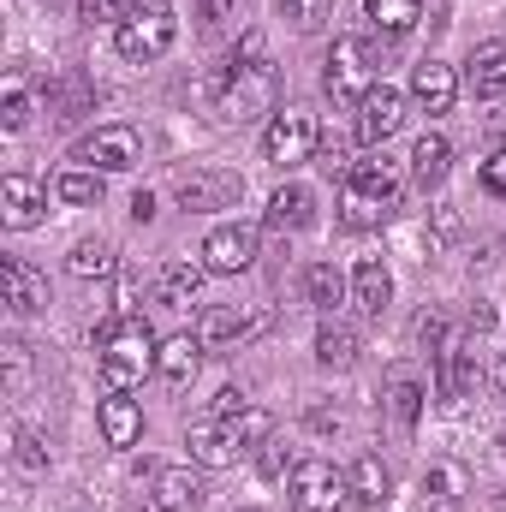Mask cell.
Returning <instances> with one entry per match:
<instances>
[{"label":"cell","mask_w":506,"mask_h":512,"mask_svg":"<svg viewBox=\"0 0 506 512\" xmlns=\"http://www.w3.org/2000/svg\"><path fill=\"white\" fill-rule=\"evenodd\" d=\"M364 12L387 36H405L411 24H423V0H364Z\"/></svg>","instance_id":"obj_29"},{"label":"cell","mask_w":506,"mask_h":512,"mask_svg":"<svg viewBox=\"0 0 506 512\" xmlns=\"http://www.w3.org/2000/svg\"><path fill=\"white\" fill-rule=\"evenodd\" d=\"M304 292H310V304H316V310H334V304L346 298V274H340L334 262H316V268L304 274Z\"/></svg>","instance_id":"obj_31"},{"label":"cell","mask_w":506,"mask_h":512,"mask_svg":"<svg viewBox=\"0 0 506 512\" xmlns=\"http://www.w3.org/2000/svg\"><path fill=\"white\" fill-rule=\"evenodd\" d=\"M203 280H209V262L173 256V262L161 268V286H155V298H161L167 310H191V304H197V292H203Z\"/></svg>","instance_id":"obj_19"},{"label":"cell","mask_w":506,"mask_h":512,"mask_svg":"<svg viewBox=\"0 0 506 512\" xmlns=\"http://www.w3.org/2000/svg\"><path fill=\"white\" fill-rule=\"evenodd\" d=\"M6 387H24V340H6Z\"/></svg>","instance_id":"obj_42"},{"label":"cell","mask_w":506,"mask_h":512,"mask_svg":"<svg viewBox=\"0 0 506 512\" xmlns=\"http://www.w3.org/2000/svg\"><path fill=\"white\" fill-rule=\"evenodd\" d=\"M96 352H102V382H108V393H131V387H143V376H155L161 340L149 334V322L137 310H120L114 322L96 328Z\"/></svg>","instance_id":"obj_1"},{"label":"cell","mask_w":506,"mask_h":512,"mask_svg":"<svg viewBox=\"0 0 506 512\" xmlns=\"http://www.w3.org/2000/svg\"><path fill=\"white\" fill-rule=\"evenodd\" d=\"M173 36H179V18H173L167 0H137L126 12V24H114V42H120L126 60H161L173 48Z\"/></svg>","instance_id":"obj_5"},{"label":"cell","mask_w":506,"mask_h":512,"mask_svg":"<svg viewBox=\"0 0 506 512\" xmlns=\"http://www.w3.org/2000/svg\"><path fill=\"white\" fill-rule=\"evenodd\" d=\"M399 126H405V96H399L393 84H376V90L358 102V126H352V137H358L364 149H381Z\"/></svg>","instance_id":"obj_13"},{"label":"cell","mask_w":506,"mask_h":512,"mask_svg":"<svg viewBox=\"0 0 506 512\" xmlns=\"http://www.w3.org/2000/svg\"><path fill=\"white\" fill-rule=\"evenodd\" d=\"M292 465H298V459H292V447H286V441H274V435H268V441L256 447V471H262V477H292Z\"/></svg>","instance_id":"obj_35"},{"label":"cell","mask_w":506,"mask_h":512,"mask_svg":"<svg viewBox=\"0 0 506 512\" xmlns=\"http://www.w3.org/2000/svg\"><path fill=\"white\" fill-rule=\"evenodd\" d=\"M495 387L506 393V352H495Z\"/></svg>","instance_id":"obj_46"},{"label":"cell","mask_w":506,"mask_h":512,"mask_svg":"<svg viewBox=\"0 0 506 512\" xmlns=\"http://www.w3.org/2000/svg\"><path fill=\"white\" fill-rule=\"evenodd\" d=\"M346 483H352V501H358V507H381V501L393 495V471L381 465V453H364V459L346 471Z\"/></svg>","instance_id":"obj_25"},{"label":"cell","mask_w":506,"mask_h":512,"mask_svg":"<svg viewBox=\"0 0 506 512\" xmlns=\"http://www.w3.org/2000/svg\"><path fill=\"white\" fill-rule=\"evenodd\" d=\"M227 429H233V441H239V453H251V447H262V441L274 435V417H268L262 405H245L239 417H227Z\"/></svg>","instance_id":"obj_33"},{"label":"cell","mask_w":506,"mask_h":512,"mask_svg":"<svg viewBox=\"0 0 506 512\" xmlns=\"http://www.w3.org/2000/svg\"><path fill=\"white\" fill-rule=\"evenodd\" d=\"M316 364L322 370H352L358 364V334L346 322H322L316 328Z\"/></svg>","instance_id":"obj_26"},{"label":"cell","mask_w":506,"mask_h":512,"mask_svg":"<svg viewBox=\"0 0 506 512\" xmlns=\"http://www.w3.org/2000/svg\"><path fill=\"white\" fill-rule=\"evenodd\" d=\"M310 221H316V191L310 185H280L268 197V227L274 233H304Z\"/></svg>","instance_id":"obj_20"},{"label":"cell","mask_w":506,"mask_h":512,"mask_svg":"<svg viewBox=\"0 0 506 512\" xmlns=\"http://www.w3.org/2000/svg\"><path fill=\"white\" fill-rule=\"evenodd\" d=\"M239 411H245V393H239V387H221V393H215V417L227 423V417H239Z\"/></svg>","instance_id":"obj_43"},{"label":"cell","mask_w":506,"mask_h":512,"mask_svg":"<svg viewBox=\"0 0 506 512\" xmlns=\"http://www.w3.org/2000/svg\"><path fill=\"white\" fill-rule=\"evenodd\" d=\"M209 90H215V114L221 120H251V114H280L274 108V66L262 60V66H221L215 78H209Z\"/></svg>","instance_id":"obj_4"},{"label":"cell","mask_w":506,"mask_h":512,"mask_svg":"<svg viewBox=\"0 0 506 512\" xmlns=\"http://www.w3.org/2000/svg\"><path fill=\"white\" fill-rule=\"evenodd\" d=\"M197 370H203V340L197 334H173V340H161V352H155V376L167 387H191L197 382Z\"/></svg>","instance_id":"obj_18"},{"label":"cell","mask_w":506,"mask_h":512,"mask_svg":"<svg viewBox=\"0 0 506 512\" xmlns=\"http://www.w3.org/2000/svg\"><path fill=\"white\" fill-rule=\"evenodd\" d=\"M131 221H137V227H143V221H155V197H149V191H137V197H131Z\"/></svg>","instance_id":"obj_44"},{"label":"cell","mask_w":506,"mask_h":512,"mask_svg":"<svg viewBox=\"0 0 506 512\" xmlns=\"http://www.w3.org/2000/svg\"><path fill=\"white\" fill-rule=\"evenodd\" d=\"M54 197H60L66 209H90V203H102V173H96V167H66V173L54 179Z\"/></svg>","instance_id":"obj_28"},{"label":"cell","mask_w":506,"mask_h":512,"mask_svg":"<svg viewBox=\"0 0 506 512\" xmlns=\"http://www.w3.org/2000/svg\"><path fill=\"white\" fill-rule=\"evenodd\" d=\"M185 447H191V459L209 465V471H227V465L239 459V441H233V429H227L221 417H215V423H191Z\"/></svg>","instance_id":"obj_21"},{"label":"cell","mask_w":506,"mask_h":512,"mask_svg":"<svg viewBox=\"0 0 506 512\" xmlns=\"http://www.w3.org/2000/svg\"><path fill=\"white\" fill-rule=\"evenodd\" d=\"M137 0H78V12H84V24H126V12Z\"/></svg>","instance_id":"obj_38"},{"label":"cell","mask_w":506,"mask_h":512,"mask_svg":"<svg viewBox=\"0 0 506 512\" xmlns=\"http://www.w3.org/2000/svg\"><path fill=\"white\" fill-rule=\"evenodd\" d=\"M316 149H322V126L304 108H280L262 131V155L274 167H304V161H316Z\"/></svg>","instance_id":"obj_6"},{"label":"cell","mask_w":506,"mask_h":512,"mask_svg":"<svg viewBox=\"0 0 506 512\" xmlns=\"http://www.w3.org/2000/svg\"><path fill=\"white\" fill-rule=\"evenodd\" d=\"M78 167H96V173H131L143 161V137L131 126H96L78 149H72Z\"/></svg>","instance_id":"obj_9"},{"label":"cell","mask_w":506,"mask_h":512,"mask_svg":"<svg viewBox=\"0 0 506 512\" xmlns=\"http://www.w3.org/2000/svg\"><path fill=\"white\" fill-rule=\"evenodd\" d=\"M245 512H251V507H245Z\"/></svg>","instance_id":"obj_49"},{"label":"cell","mask_w":506,"mask_h":512,"mask_svg":"<svg viewBox=\"0 0 506 512\" xmlns=\"http://www.w3.org/2000/svg\"><path fill=\"white\" fill-rule=\"evenodd\" d=\"M453 507H459V471L453 465H435L423 477V507L417 512H453Z\"/></svg>","instance_id":"obj_32"},{"label":"cell","mask_w":506,"mask_h":512,"mask_svg":"<svg viewBox=\"0 0 506 512\" xmlns=\"http://www.w3.org/2000/svg\"><path fill=\"white\" fill-rule=\"evenodd\" d=\"M465 90L483 96V102H501L506 96V42H477L471 60H465Z\"/></svg>","instance_id":"obj_17"},{"label":"cell","mask_w":506,"mask_h":512,"mask_svg":"<svg viewBox=\"0 0 506 512\" xmlns=\"http://www.w3.org/2000/svg\"><path fill=\"white\" fill-rule=\"evenodd\" d=\"M66 268H72L78 280H108V274H114V245H108V239H78L72 256H66Z\"/></svg>","instance_id":"obj_30"},{"label":"cell","mask_w":506,"mask_h":512,"mask_svg":"<svg viewBox=\"0 0 506 512\" xmlns=\"http://www.w3.org/2000/svg\"><path fill=\"white\" fill-rule=\"evenodd\" d=\"M328 6H334V0H280V18H286L292 30H316V24L328 18Z\"/></svg>","instance_id":"obj_36"},{"label":"cell","mask_w":506,"mask_h":512,"mask_svg":"<svg viewBox=\"0 0 506 512\" xmlns=\"http://www.w3.org/2000/svg\"><path fill=\"white\" fill-rule=\"evenodd\" d=\"M197 6H203V24L209 30H233L239 12H245V0H197Z\"/></svg>","instance_id":"obj_39"},{"label":"cell","mask_w":506,"mask_h":512,"mask_svg":"<svg viewBox=\"0 0 506 512\" xmlns=\"http://www.w3.org/2000/svg\"><path fill=\"white\" fill-rule=\"evenodd\" d=\"M399 185H405V173H399V161H352V173H346V197H340V221L352 227V233H370L381 227L387 215H393V203H399Z\"/></svg>","instance_id":"obj_2"},{"label":"cell","mask_w":506,"mask_h":512,"mask_svg":"<svg viewBox=\"0 0 506 512\" xmlns=\"http://www.w3.org/2000/svg\"><path fill=\"white\" fill-rule=\"evenodd\" d=\"M96 423H102V441L120 447V453L143 441V405H137L131 393H108V399L96 405Z\"/></svg>","instance_id":"obj_16"},{"label":"cell","mask_w":506,"mask_h":512,"mask_svg":"<svg viewBox=\"0 0 506 512\" xmlns=\"http://www.w3.org/2000/svg\"><path fill=\"white\" fill-rule=\"evenodd\" d=\"M245 185L233 179V173H179L173 179V197H179V209L185 215H215V209H233V197H239Z\"/></svg>","instance_id":"obj_12"},{"label":"cell","mask_w":506,"mask_h":512,"mask_svg":"<svg viewBox=\"0 0 506 512\" xmlns=\"http://www.w3.org/2000/svg\"><path fill=\"white\" fill-rule=\"evenodd\" d=\"M411 102H417L423 114H453V102H459V72H453L447 60H417V66H411Z\"/></svg>","instance_id":"obj_14"},{"label":"cell","mask_w":506,"mask_h":512,"mask_svg":"<svg viewBox=\"0 0 506 512\" xmlns=\"http://www.w3.org/2000/svg\"><path fill=\"white\" fill-rule=\"evenodd\" d=\"M447 167H453V143H447L441 131H423V137H417V149H411V179L429 191V185H441V179H447Z\"/></svg>","instance_id":"obj_24"},{"label":"cell","mask_w":506,"mask_h":512,"mask_svg":"<svg viewBox=\"0 0 506 512\" xmlns=\"http://www.w3.org/2000/svg\"><path fill=\"white\" fill-rule=\"evenodd\" d=\"M197 495H203V483H197V471L191 465H161L155 471V507H167V512H191L197 507Z\"/></svg>","instance_id":"obj_23"},{"label":"cell","mask_w":506,"mask_h":512,"mask_svg":"<svg viewBox=\"0 0 506 512\" xmlns=\"http://www.w3.org/2000/svg\"><path fill=\"white\" fill-rule=\"evenodd\" d=\"M143 512H167V507H155V501H149V507H143Z\"/></svg>","instance_id":"obj_47"},{"label":"cell","mask_w":506,"mask_h":512,"mask_svg":"<svg viewBox=\"0 0 506 512\" xmlns=\"http://www.w3.org/2000/svg\"><path fill=\"white\" fill-rule=\"evenodd\" d=\"M423 399H429V387L417 382L411 370H393V376H387V411H393V423L411 429V423L423 417Z\"/></svg>","instance_id":"obj_27"},{"label":"cell","mask_w":506,"mask_h":512,"mask_svg":"<svg viewBox=\"0 0 506 512\" xmlns=\"http://www.w3.org/2000/svg\"><path fill=\"white\" fill-rule=\"evenodd\" d=\"M286 495L298 512H334L340 501H352V483L346 471H334L328 459H298L292 477H286Z\"/></svg>","instance_id":"obj_7"},{"label":"cell","mask_w":506,"mask_h":512,"mask_svg":"<svg viewBox=\"0 0 506 512\" xmlns=\"http://www.w3.org/2000/svg\"><path fill=\"white\" fill-rule=\"evenodd\" d=\"M233 60H239V66H262V60H268L262 30H245V36H239V54H233Z\"/></svg>","instance_id":"obj_40"},{"label":"cell","mask_w":506,"mask_h":512,"mask_svg":"<svg viewBox=\"0 0 506 512\" xmlns=\"http://www.w3.org/2000/svg\"><path fill=\"white\" fill-rule=\"evenodd\" d=\"M12 465H18L24 477H42V471H48V447H42L30 429H12Z\"/></svg>","instance_id":"obj_34"},{"label":"cell","mask_w":506,"mask_h":512,"mask_svg":"<svg viewBox=\"0 0 506 512\" xmlns=\"http://www.w3.org/2000/svg\"><path fill=\"white\" fill-rule=\"evenodd\" d=\"M268 328V310L262 304H209L203 316H197V340H203V352H227V346H239V340H251Z\"/></svg>","instance_id":"obj_8"},{"label":"cell","mask_w":506,"mask_h":512,"mask_svg":"<svg viewBox=\"0 0 506 512\" xmlns=\"http://www.w3.org/2000/svg\"><path fill=\"white\" fill-rule=\"evenodd\" d=\"M42 215H48V185L30 173H6L0 179V227L30 233V227H42Z\"/></svg>","instance_id":"obj_10"},{"label":"cell","mask_w":506,"mask_h":512,"mask_svg":"<svg viewBox=\"0 0 506 512\" xmlns=\"http://www.w3.org/2000/svg\"><path fill=\"white\" fill-rule=\"evenodd\" d=\"M352 298H358L364 316H381V310L393 304V274H387L381 256H364V262L352 268Z\"/></svg>","instance_id":"obj_22"},{"label":"cell","mask_w":506,"mask_h":512,"mask_svg":"<svg viewBox=\"0 0 506 512\" xmlns=\"http://www.w3.org/2000/svg\"><path fill=\"white\" fill-rule=\"evenodd\" d=\"M471 328H477V334H483V328H495V310H489V304H477V310H471Z\"/></svg>","instance_id":"obj_45"},{"label":"cell","mask_w":506,"mask_h":512,"mask_svg":"<svg viewBox=\"0 0 506 512\" xmlns=\"http://www.w3.org/2000/svg\"><path fill=\"white\" fill-rule=\"evenodd\" d=\"M0 126L6 131L30 126V90H24V84H6V96H0Z\"/></svg>","instance_id":"obj_37"},{"label":"cell","mask_w":506,"mask_h":512,"mask_svg":"<svg viewBox=\"0 0 506 512\" xmlns=\"http://www.w3.org/2000/svg\"><path fill=\"white\" fill-rule=\"evenodd\" d=\"M381 84V48L370 36H340L322 60V90L334 102H364Z\"/></svg>","instance_id":"obj_3"},{"label":"cell","mask_w":506,"mask_h":512,"mask_svg":"<svg viewBox=\"0 0 506 512\" xmlns=\"http://www.w3.org/2000/svg\"><path fill=\"white\" fill-rule=\"evenodd\" d=\"M501 453H506V423H501Z\"/></svg>","instance_id":"obj_48"},{"label":"cell","mask_w":506,"mask_h":512,"mask_svg":"<svg viewBox=\"0 0 506 512\" xmlns=\"http://www.w3.org/2000/svg\"><path fill=\"white\" fill-rule=\"evenodd\" d=\"M0 298H6L18 316H36V310H48V280H42L24 256H6V262H0Z\"/></svg>","instance_id":"obj_15"},{"label":"cell","mask_w":506,"mask_h":512,"mask_svg":"<svg viewBox=\"0 0 506 512\" xmlns=\"http://www.w3.org/2000/svg\"><path fill=\"white\" fill-rule=\"evenodd\" d=\"M483 191H495V197H506V149H495V155L483 161Z\"/></svg>","instance_id":"obj_41"},{"label":"cell","mask_w":506,"mask_h":512,"mask_svg":"<svg viewBox=\"0 0 506 512\" xmlns=\"http://www.w3.org/2000/svg\"><path fill=\"white\" fill-rule=\"evenodd\" d=\"M256 256H262V233L256 227H215L209 239H203V262H209V274H245L256 268Z\"/></svg>","instance_id":"obj_11"}]
</instances>
